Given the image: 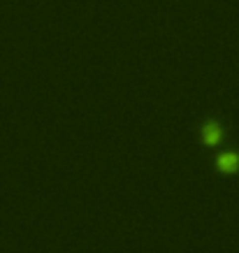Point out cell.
<instances>
[{"instance_id":"obj_2","label":"cell","mask_w":239,"mask_h":253,"mask_svg":"<svg viewBox=\"0 0 239 253\" xmlns=\"http://www.w3.org/2000/svg\"><path fill=\"white\" fill-rule=\"evenodd\" d=\"M216 168L223 169V172H232V169L239 168V151L237 149H228V151H221L216 156Z\"/></svg>"},{"instance_id":"obj_1","label":"cell","mask_w":239,"mask_h":253,"mask_svg":"<svg viewBox=\"0 0 239 253\" xmlns=\"http://www.w3.org/2000/svg\"><path fill=\"white\" fill-rule=\"evenodd\" d=\"M200 135L207 144H216L218 139L223 137V123L218 121V119H207V121L202 123Z\"/></svg>"}]
</instances>
